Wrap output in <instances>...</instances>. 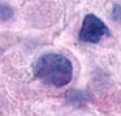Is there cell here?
Instances as JSON below:
<instances>
[{
    "mask_svg": "<svg viewBox=\"0 0 121 116\" xmlns=\"http://www.w3.org/2000/svg\"><path fill=\"white\" fill-rule=\"evenodd\" d=\"M34 76L46 85L61 87L70 82L73 68L69 59L65 56L59 54H46L35 63Z\"/></svg>",
    "mask_w": 121,
    "mask_h": 116,
    "instance_id": "obj_1",
    "label": "cell"
},
{
    "mask_svg": "<svg viewBox=\"0 0 121 116\" xmlns=\"http://www.w3.org/2000/svg\"><path fill=\"white\" fill-rule=\"evenodd\" d=\"M108 34H109V30L102 20L94 14H87L82 22L79 39L86 43H96Z\"/></svg>",
    "mask_w": 121,
    "mask_h": 116,
    "instance_id": "obj_2",
    "label": "cell"
}]
</instances>
